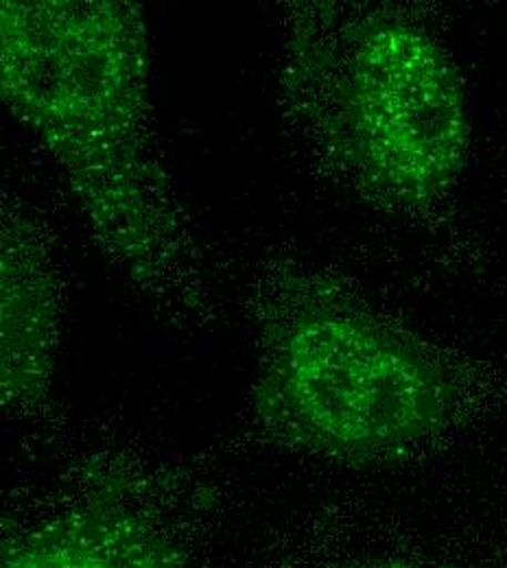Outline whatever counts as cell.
<instances>
[{
	"label": "cell",
	"mask_w": 507,
	"mask_h": 568,
	"mask_svg": "<svg viewBox=\"0 0 507 568\" xmlns=\"http://www.w3.org/2000/svg\"><path fill=\"white\" fill-rule=\"evenodd\" d=\"M0 88L62 171L94 236L139 284L180 270L182 227L151 141L143 11L121 0H4Z\"/></svg>",
	"instance_id": "obj_1"
},
{
	"label": "cell",
	"mask_w": 507,
	"mask_h": 568,
	"mask_svg": "<svg viewBox=\"0 0 507 568\" xmlns=\"http://www.w3.org/2000/svg\"><path fill=\"white\" fill-rule=\"evenodd\" d=\"M252 407L291 448L367 466L439 435L455 389L416 342L333 293L306 288L265 326Z\"/></svg>",
	"instance_id": "obj_2"
},
{
	"label": "cell",
	"mask_w": 507,
	"mask_h": 568,
	"mask_svg": "<svg viewBox=\"0 0 507 568\" xmlns=\"http://www.w3.org/2000/svg\"><path fill=\"white\" fill-rule=\"evenodd\" d=\"M291 81L326 153L367 193L435 200L464 171L470 114L462 77L434 38L396 16L306 33Z\"/></svg>",
	"instance_id": "obj_3"
},
{
	"label": "cell",
	"mask_w": 507,
	"mask_h": 568,
	"mask_svg": "<svg viewBox=\"0 0 507 568\" xmlns=\"http://www.w3.org/2000/svg\"><path fill=\"white\" fill-rule=\"evenodd\" d=\"M0 283L2 405L27 409L49 392L60 297L44 247L18 221H7L2 230Z\"/></svg>",
	"instance_id": "obj_4"
},
{
	"label": "cell",
	"mask_w": 507,
	"mask_h": 568,
	"mask_svg": "<svg viewBox=\"0 0 507 568\" xmlns=\"http://www.w3.org/2000/svg\"><path fill=\"white\" fill-rule=\"evenodd\" d=\"M2 568H184L178 547L145 511L114 497L88 498L20 534Z\"/></svg>",
	"instance_id": "obj_5"
},
{
	"label": "cell",
	"mask_w": 507,
	"mask_h": 568,
	"mask_svg": "<svg viewBox=\"0 0 507 568\" xmlns=\"http://www.w3.org/2000/svg\"><path fill=\"white\" fill-rule=\"evenodd\" d=\"M331 568H437L420 562H409V560H365V562H348L339 567Z\"/></svg>",
	"instance_id": "obj_6"
}]
</instances>
